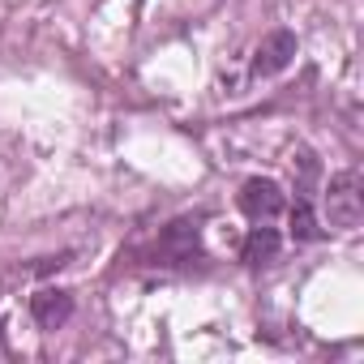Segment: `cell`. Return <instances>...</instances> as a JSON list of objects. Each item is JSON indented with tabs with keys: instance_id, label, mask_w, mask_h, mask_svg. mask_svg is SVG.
<instances>
[{
	"instance_id": "cell-3",
	"label": "cell",
	"mask_w": 364,
	"mask_h": 364,
	"mask_svg": "<svg viewBox=\"0 0 364 364\" xmlns=\"http://www.w3.org/2000/svg\"><path fill=\"white\" fill-rule=\"evenodd\" d=\"M296 56V35L291 31H270L262 43H257V56H253V73L270 77V73H283Z\"/></svg>"
},
{
	"instance_id": "cell-5",
	"label": "cell",
	"mask_w": 364,
	"mask_h": 364,
	"mask_svg": "<svg viewBox=\"0 0 364 364\" xmlns=\"http://www.w3.org/2000/svg\"><path fill=\"white\" fill-rule=\"evenodd\" d=\"M279 249H283V240H279L274 228H253L249 240H245V262L249 266H266V262L279 257Z\"/></svg>"
},
{
	"instance_id": "cell-1",
	"label": "cell",
	"mask_w": 364,
	"mask_h": 364,
	"mask_svg": "<svg viewBox=\"0 0 364 364\" xmlns=\"http://www.w3.org/2000/svg\"><path fill=\"white\" fill-rule=\"evenodd\" d=\"M326 215L334 228H355L364 215V180L355 167L330 176V193H326Z\"/></svg>"
},
{
	"instance_id": "cell-6",
	"label": "cell",
	"mask_w": 364,
	"mask_h": 364,
	"mask_svg": "<svg viewBox=\"0 0 364 364\" xmlns=\"http://www.w3.org/2000/svg\"><path fill=\"white\" fill-rule=\"evenodd\" d=\"M291 236L296 240H317V219H313V206L309 202H296L291 206Z\"/></svg>"
},
{
	"instance_id": "cell-7",
	"label": "cell",
	"mask_w": 364,
	"mask_h": 364,
	"mask_svg": "<svg viewBox=\"0 0 364 364\" xmlns=\"http://www.w3.org/2000/svg\"><path fill=\"white\" fill-rule=\"evenodd\" d=\"M0 355H5V338H0Z\"/></svg>"
},
{
	"instance_id": "cell-2",
	"label": "cell",
	"mask_w": 364,
	"mask_h": 364,
	"mask_svg": "<svg viewBox=\"0 0 364 364\" xmlns=\"http://www.w3.org/2000/svg\"><path fill=\"white\" fill-rule=\"evenodd\" d=\"M287 206V198H283V189L274 185V180H245V189H240V210L249 215V219H274L279 210Z\"/></svg>"
},
{
	"instance_id": "cell-4",
	"label": "cell",
	"mask_w": 364,
	"mask_h": 364,
	"mask_svg": "<svg viewBox=\"0 0 364 364\" xmlns=\"http://www.w3.org/2000/svg\"><path fill=\"white\" fill-rule=\"evenodd\" d=\"M31 317H35L43 330H60V326L73 317V296L60 291V287H43L39 296H31Z\"/></svg>"
}]
</instances>
